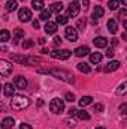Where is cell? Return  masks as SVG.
I'll use <instances>...</instances> for the list:
<instances>
[{
    "mask_svg": "<svg viewBox=\"0 0 127 129\" xmlns=\"http://www.w3.org/2000/svg\"><path fill=\"white\" fill-rule=\"evenodd\" d=\"M88 3H90L88 0H82V5H84V9H87V8H88Z\"/></svg>",
    "mask_w": 127,
    "mask_h": 129,
    "instance_id": "f6af8a7d",
    "label": "cell"
},
{
    "mask_svg": "<svg viewBox=\"0 0 127 129\" xmlns=\"http://www.w3.org/2000/svg\"><path fill=\"white\" fill-rule=\"evenodd\" d=\"M93 44H94L97 48H105V47L108 45V39L103 38V36H97V38H94Z\"/></svg>",
    "mask_w": 127,
    "mask_h": 129,
    "instance_id": "9c48e42d",
    "label": "cell"
},
{
    "mask_svg": "<svg viewBox=\"0 0 127 129\" xmlns=\"http://www.w3.org/2000/svg\"><path fill=\"white\" fill-rule=\"evenodd\" d=\"M111 45H112V47H118V39H117V38H112V39H111Z\"/></svg>",
    "mask_w": 127,
    "mask_h": 129,
    "instance_id": "b9f144b4",
    "label": "cell"
},
{
    "mask_svg": "<svg viewBox=\"0 0 127 129\" xmlns=\"http://www.w3.org/2000/svg\"><path fill=\"white\" fill-rule=\"evenodd\" d=\"M78 119H81V120H90V114L85 110H79L78 111Z\"/></svg>",
    "mask_w": 127,
    "mask_h": 129,
    "instance_id": "f1b7e54d",
    "label": "cell"
},
{
    "mask_svg": "<svg viewBox=\"0 0 127 129\" xmlns=\"http://www.w3.org/2000/svg\"><path fill=\"white\" fill-rule=\"evenodd\" d=\"M37 42H39L40 45H43V44H45V38H39V41H37Z\"/></svg>",
    "mask_w": 127,
    "mask_h": 129,
    "instance_id": "7dc6e473",
    "label": "cell"
},
{
    "mask_svg": "<svg viewBox=\"0 0 127 129\" xmlns=\"http://www.w3.org/2000/svg\"><path fill=\"white\" fill-rule=\"evenodd\" d=\"M30 105V99L26 96H21V95H17V96H12L11 101V108L12 110H17V111H21L24 108H27Z\"/></svg>",
    "mask_w": 127,
    "mask_h": 129,
    "instance_id": "6da1fadb",
    "label": "cell"
},
{
    "mask_svg": "<svg viewBox=\"0 0 127 129\" xmlns=\"http://www.w3.org/2000/svg\"><path fill=\"white\" fill-rule=\"evenodd\" d=\"M42 60L39 59V57H36V56H29L27 57V64H36V63H40Z\"/></svg>",
    "mask_w": 127,
    "mask_h": 129,
    "instance_id": "f546056e",
    "label": "cell"
},
{
    "mask_svg": "<svg viewBox=\"0 0 127 129\" xmlns=\"http://www.w3.org/2000/svg\"><path fill=\"white\" fill-rule=\"evenodd\" d=\"M73 53H75L76 57H84V56H87V54L90 53V48H88V47H78Z\"/></svg>",
    "mask_w": 127,
    "mask_h": 129,
    "instance_id": "30bf717a",
    "label": "cell"
},
{
    "mask_svg": "<svg viewBox=\"0 0 127 129\" xmlns=\"http://www.w3.org/2000/svg\"><path fill=\"white\" fill-rule=\"evenodd\" d=\"M103 14H105V9L102 8V6H96L94 11H93V17H96V18H100V17H103Z\"/></svg>",
    "mask_w": 127,
    "mask_h": 129,
    "instance_id": "cb8c5ba5",
    "label": "cell"
},
{
    "mask_svg": "<svg viewBox=\"0 0 127 129\" xmlns=\"http://www.w3.org/2000/svg\"><path fill=\"white\" fill-rule=\"evenodd\" d=\"M18 20H20L21 23H29V21H32V11H30L29 8H21V9L18 11Z\"/></svg>",
    "mask_w": 127,
    "mask_h": 129,
    "instance_id": "277c9868",
    "label": "cell"
},
{
    "mask_svg": "<svg viewBox=\"0 0 127 129\" xmlns=\"http://www.w3.org/2000/svg\"><path fill=\"white\" fill-rule=\"evenodd\" d=\"M11 72H12V64L9 63L8 60L2 59L0 60V74H2V77H8Z\"/></svg>",
    "mask_w": 127,
    "mask_h": 129,
    "instance_id": "5b68a950",
    "label": "cell"
},
{
    "mask_svg": "<svg viewBox=\"0 0 127 129\" xmlns=\"http://www.w3.org/2000/svg\"><path fill=\"white\" fill-rule=\"evenodd\" d=\"M69 116H70V117H72V116H73V117H78V110L72 107V108L69 110Z\"/></svg>",
    "mask_w": 127,
    "mask_h": 129,
    "instance_id": "d590c367",
    "label": "cell"
},
{
    "mask_svg": "<svg viewBox=\"0 0 127 129\" xmlns=\"http://www.w3.org/2000/svg\"><path fill=\"white\" fill-rule=\"evenodd\" d=\"M14 125H15V120H14L12 117H6V119H3V122H2V128L3 129H11Z\"/></svg>",
    "mask_w": 127,
    "mask_h": 129,
    "instance_id": "9a60e30c",
    "label": "cell"
},
{
    "mask_svg": "<svg viewBox=\"0 0 127 129\" xmlns=\"http://www.w3.org/2000/svg\"><path fill=\"white\" fill-rule=\"evenodd\" d=\"M78 71H81V72H84V74H90L91 72V68H90V64L88 63H78Z\"/></svg>",
    "mask_w": 127,
    "mask_h": 129,
    "instance_id": "7402d4cb",
    "label": "cell"
},
{
    "mask_svg": "<svg viewBox=\"0 0 127 129\" xmlns=\"http://www.w3.org/2000/svg\"><path fill=\"white\" fill-rule=\"evenodd\" d=\"M9 38H11V33L8 32V30H2V33H0V41H2V42L9 41Z\"/></svg>",
    "mask_w": 127,
    "mask_h": 129,
    "instance_id": "4dcf8cb0",
    "label": "cell"
},
{
    "mask_svg": "<svg viewBox=\"0 0 127 129\" xmlns=\"http://www.w3.org/2000/svg\"><path fill=\"white\" fill-rule=\"evenodd\" d=\"M12 60L17 62V63L27 64V57H23V56H17V54H14V56H12Z\"/></svg>",
    "mask_w": 127,
    "mask_h": 129,
    "instance_id": "484cf974",
    "label": "cell"
},
{
    "mask_svg": "<svg viewBox=\"0 0 127 129\" xmlns=\"http://www.w3.org/2000/svg\"><path fill=\"white\" fill-rule=\"evenodd\" d=\"M45 32L48 33V35H54V33L57 32V23L48 21V23L45 24Z\"/></svg>",
    "mask_w": 127,
    "mask_h": 129,
    "instance_id": "7c38bea8",
    "label": "cell"
},
{
    "mask_svg": "<svg viewBox=\"0 0 127 129\" xmlns=\"http://www.w3.org/2000/svg\"><path fill=\"white\" fill-rule=\"evenodd\" d=\"M32 47H33V41H30V39L23 42V48H32Z\"/></svg>",
    "mask_w": 127,
    "mask_h": 129,
    "instance_id": "e575fe53",
    "label": "cell"
},
{
    "mask_svg": "<svg viewBox=\"0 0 127 129\" xmlns=\"http://www.w3.org/2000/svg\"><path fill=\"white\" fill-rule=\"evenodd\" d=\"M37 105L42 107V105H43V99H37Z\"/></svg>",
    "mask_w": 127,
    "mask_h": 129,
    "instance_id": "c3c4849f",
    "label": "cell"
},
{
    "mask_svg": "<svg viewBox=\"0 0 127 129\" xmlns=\"http://www.w3.org/2000/svg\"><path fill=\"white\" fill-rule=\"evenodd\" d=\"M20 129H32V126L27 125V123H21V125H20Z\"/></svg>",
    "mask_w": 127,
    "mask_h": 129,
    "instance_id": "7bdbcfd3",
    "label": "cell"
},
{
    "mask_svg": "<svg viewBox=\"0 0 127 129\" xmlns=\"http://www.w3.org/2000/svg\"><path fill=\"white\" fill-rule=\"evenodd\" d=\"M42 53H43V54H48V53H49V51H48V50H46V48H42Z\"/></svg>",
    "mask_w": 127,
    "mask_h": 129,
    "instance_id": "f907efd6",
    "label": "cell"
},
{
    "mask_svg": "<svg viewBox=\"0 0 127 129\" xmlns=\"http://www.w3.org/2000/svg\"><path fill=\"white\" fill-rule=\"evenodd\" d=\"M96 129H105V128H103V126H97Z\"/></svg>",
    "mask_w": 127,
    "mask_h": 129,
    "instance_id": "db71d44e",
    "label": "cell"
},
{
    "mask_svg": "<svg viewBox=\"0 0 127 129\" xmlns=\"http://www.w3.org/2000/svg\"><path fill=\"white\" fill-rule=\"evenodd\" d=\"M48 72L52 74V75H55L57 78L66 81V83H73V81H75L73 74H70V72H67V71H63V69H49Z\"/></svg>",
    "mask_w": 127,
    "mask_h": 129,
    "instance_id": "7a4b0ae2",
    "label": "cell"
},
{
    "mask_svg": "<svg viewBox=\"0 0 127 129\" xmlns=\"http://www.w3.org/2000/svg\"><path fill=\"white\" fill-rule=\"evenodd\" d=\"M15 86H17L18 89L24 90V89L27 87V80H26L24 77H21V75H20V77H17V78H15Z\"/></svg>",
    "mask_w": 127,
    "mask_h": 129,
    "instance_id": "8fae6325",
    "label": "cell"
},
{
    "mask_svg": "<svg viewBox=\"0 0 127 129\" xmlns=\"http://www.w3.org/2000/svg\"><path fill=\"white\" fill-rule=\"evenodd\" d=\"M49 11H51V12H55V14H60V12L63 11V3H61V2L52 3V5L49 6Z\"/></svg>",
    "mask_w": 127,
    "mask_h": 129,
    "instance_id": "2e32d148",
    "label": "cell"
},
{
    "mask_svg": "<svg viewBox=\"0 0 127 129\" xmlns=\"http://www.w3.org/2000/svg\"><path fill=\"white\" fill-rule=\"evenodd\" d=\"M32 6L34 11H43L45 3H43V0H32Z\"/></svg>",
    "mask_w": 127,
    "mask_h": 129,
    "instance_id": "d6986e66",
    "label": "cell"
},
{
    "mask_svg": "<svg viewBox=\"0 0 127 129\" xmlns=\"http://www.w3.org/2000/svg\"><path fill=\"white\" fill-rule=\"evenodd\" d=\"M49 110H51V113H54V114H61L63 110H64V101L60 99V98L52 99L51 104H49Z\"/></svg>",
    "mask_w": 127,
    "mask_h": 129,
    "instance_id": "3957f363",
    "label": "cell"
},
{
    "mask_svg": "<svg viewBox=\"0 0 127 129\" xmlns=\"http://www.w3.org/2000/svg\"><path fill=\"white\" fill-rule=\"evenodd\" d=\"M49 17H51V11H49V9H43V11H40V15H39L40 20H43V21H49Z\"/></svg>",
    "mask_w": 127,
    "mask_h": 129,
    "instance_id": "603a6c76",
    "label": "cell"
},
{
    "mask_svg": "<svg viewBox=\"0 0 127 129\" xmlns=\"http://www.w3.org/2000/svg\"><path fill=\"white\" fill-rule=\"evenodd\" d=\"M118 68H120V62L112 60V62H109V63L105 66V72H114V71H117Z\"/></svg>",
    "mask_w": 127,
    "mask_h": 129,
    "instance_id": "4fadbf2b",
    "label": "cell"
},
{
    "mask_svg": "<svg viewBox=\"0 0 127 129\" xmlns=\"http://www.w3.org/2000/svg\"><path fill=\"white\" fill-rule=\"evenodd\" d=\"M115 93H117V95H120V96H126V95H127V81L118 86V89L115 90Z\"/></svg>",
    "mask_w": 127,
    "mask_h": 129,
    "instance_id": "e0dca14e",
    "label": "cell"
},
{
    "mask_svg": "<svg viewBox=\"0 0 127 129\" xmlns=\"http://www.w3.org/2000/svg\"><path fill=\"white\" fill-rule=\"evenodd\" d=\"M57 24H67V17L58 14V17H57Z\"/></svg>",
    "mask_w": 127,
    "mask_h": 129,
    "instance_id": "d6a6232c",
    "label": "cell"
},
{
    "mask_svg": "<svg viewBox=\"0 0 127 129\" xmlns=\"http://www.w3.org/2000/svg\"><path fill=\"white\" fill-rule=\"evenodd\" d=\"M66 101L73 102V101H75V95H73V93H66Z\"/></svg>",
    "mask_w": 127,
    "mask_h": 129,
    "instance_id": "f35d334b",
    "label": "cell"
},
{
    "mask_svg": "<svg viewBox=\"0 0 127 129\" xmlns=\"http://www.w3.org/2000/svg\"><path fill=\"white\" fill-rule=\"evenodd\" d=\"M33 27H34V29H39V21L34 20V21H33Z\"/></svg>",
    "mask_w": 127,
    "mask_h": 129,
    "instance_id": "bcb514c9",
    "label": "cell"
},
{
    "mask_svg": "<svg viewBox=\"0 0 127 129\" xmlns=\"http://www.w3.org/2000/svg\"><path fill=\"white\" fill-rule=\"evenodd\" d=\"M121 38H123L124 41H127V33H123V35H121Z\"/></svg>",
    "mask_w": 127,
    "mask_h": 129,
    "instance_id": "681fc988",
    "label": "cell"
},
{
    "mask_svg": "<svg viewBox=\"0 0 127 129\" xmlns=\"http://www.w3.org/2000/svg\"><path fill=\"white\" fill-rule=\"evenodd\" d=\"M120 114L121 116H127V102L120 105Z\"/></svg>",
    "mask_w": 127,
    "mask_h": 129,
    "instance_id": "836d02e7",
    "label": "cell"
},
{
    "mask_svg": "<svg viewBox=\"0 0 127 129\" xmlns=\"http://www.w3.org/2000/svg\"><path fill=\"white\" fill-rule=\"evenodd\" d=\"M91 101H93L91 96H82L81 99H79V105H81V107H87V105L91 104Z\"/></svg>",
    "mask_w": 127,
    "mask_h": 129,
    "instance_id": "d4e9b609",
    "label": "cell"
},
{
    "mask_svg": "<svg viewBox=\"0 0 127 129\" xmlns=\"http://www.w3.org/2000/svg\"><path fill=\"white\" fill-rule=\"evenodd\" d=\"M85 24H87L85 18H79V20L76 21V29H78V30H81V32H84V29H85Z\"/></svg>",
    "mask_w": 127,
    "mask_h": 129,
    "instance_id": "83f0119b",
    "label": "cell"
},
{
    "mask_svg": "<svg viewBox=\"0 0 127 129\" xmlns=\"http://www.w3.org/2000/svg\"><path fill=\"white\" fill-rule=\"evenodd\" d=\"M108 6H109V9L115 11V9H118V6H120V2H118V0H109Z\"/></svg>",
    "mask_w": 127,
    "mask_h": 129,
    "instance_id": "1f68e13d",
    "label": "cell"
},
{
    "mask_svg": "<svg viewBox=\"0 0 127 129\" xmlns=\"http://www.w3.org/2000/svg\"><path fill=\"white\" fill-rule=\"evenodd\" d=\"M79 14V2L75 0L72 2V5H69L67 8V17H76Z\"/></svg>",
    "mask_w": 127,
    "mask_h": 129,
    "instance_id": "ba28073f",
    "label": "cell"
},
{
    "mask_svg": "<svg viewBox=\"0 0 127 129\" xmlns=\"http://www.w3.org/2000/svg\"><path fill=\"white\" fill-rule=\"evenodd\" d=\"M14 92H15V87L12 84H5L3 86V95L8 98H12L14 96Z\"/></svg>",
    "mask_w": 127,
    "mask_h": 129,
    "instance_id": "5bb4252c",
    "label": "cell"
},
{
    "mask_svg": "<svg viewBox=\"0 0 127 129\" xmlns=\"http://www.w3.org/2000/svg\"><path fill=\"white\" fill-rule=\"evenodd\" d=\"M23 2H24V0H23Z\"/></svg>",
    "mask_w": 127,
    "mask_h": 129,
    "instance_id": "11a10c76",
    "label": "cell"
},
{
    "mask_svg": "<svg viewBox=\"0 0 127 129\" xmlns=\"http://www.w3.org/2000/svg\"><path fill=\"white\" fill-rule=\"evenodd\" d=\"M52 59H60V60H67L70 57V51L69 50H55L51 53Z\"/></svg>",
    "mask_w": 127,
    "mask_h": 129,
    "instance_id": "8992f818",
    "label": "cell"
},
{
    "mask_svg": "<svg viewBox=\"0 0 127 129\" xmlns=\"http://www.w3.org/2000/svg\"><path fill=\"white\" fill-rule=\"evenodd\" d=\"M67 126L75 128V126H76V122H75V120H72V119H69V120H67Z\"/></svg>",
    "mask_w": 127,
    "mask_h": 129,
    "instance_id": "60d3db41",
    "label": "cell"
},
{
    "mask_svg": "<svg viewBox=\"0 0 127 129\" xmlns=\"http://www.w3.org/2000/svg\"><path fill=\"white\" fill-rule=\"evenodd\" d=\"M64 36L70 41V42H76L78 41V30L73 27H66L64 29Z\"/></svg>",
    "mask_w": 127,
    "mask_h": 129,
    "instance_id": "52a82bcc",
    "label": "cell"
},
{
    "mask_svg": "<svg viewBox=\"0 0 127 129\" xmlns=\"http://www.w3.org/2000/svg\"><path fill=\"white\" fill-rule=\"evenodd\" d=\"M94 111L96 113H102V111H103V105H102V104H96L94 105Z\"/></svg>",
    "mask_w": 127,
    "mask_h": 129,
    "instance_id": "8d00e7d4",
    "label": "cell"
},
{
    "mask_svg": "<svg viewBox=\"0 0 127 129\" xmlns=\"http://www.w3.org/2000/svg\"><path fill=\"white\" fill-rule=\"evenodd\" d=\"M121 3H123V5H126V6H127V0H121Z\"/></svg>",
    "mask_w": 127,
    "mask_h": 129,
    "instance_id": "f5cc1de1",
    "label": "cell"
},
{
    "mask_svg": "<svg viewBox=\"0 0 127 129\" xmlns=\"http://www.w3.org/2000/svg\"><path fill=\"white\" fill-rule=\"evenodd\" d=\"M14 36H15V38H14V44H18V39L24 36V30H21V29H15Z\"/></svg>",
    "mask_w": 127,
    "mask_h": 129,
    "instance_id": "4316f807",
    "label": "cell"
},
{
    "mask_svg": "<svg viewBox=\"0 0 127 129\" xmlns=\"http://www.w3.org/2000/svg\"><path fill=\"white\" fill-rule=\"evenodd\" d=\"M123 26H124V29H126V30H127V20H126V21H124V24H123Z\"/></svg>",
    "mask_w": 127,
    "mask_h": 129,
    "instance_id": "816d5d0a",
    "label": "cell"
},
{
    "mask_svg": "<svg viewBox=\"0 0 127 129\" xmlns=\"http://www.w3.org/2000/svg\"><path fill=\"white\" fill-rule=\"evenodd\" d=\"M5 6H6V11L12 12V11H15L18 8V3H17V0H9V2H6Z\"/></svg>",
    "mask_w": 127,
    "mask_h": 129,
    "instance_id": "44dd1931",
    "label": "cell"
},
{
    "mask_svg": "<svg viewBox=\"0 0 127 129\" xmlns=\"http://www.w3.org/2000/svg\"><path fill=\"white\" fill-rule=\"evenodd\" d=\"M114 54H115V53H114V50H112V48H108V51H106V57L112 59V57H114Z\"/></svg>",
    "mask_w": 127,
    "mask_h": 129,
    "instance_id": "ab89813d",
    "label": "cell"
},
{
    "mask_svg": "<svg viewBox=\"0 0 127 129\" xmlns=\"http://www.w3.org/2000/svg\"><path fill=\"white\" fill-rule=\"evenodd\" d=\"M118 14H120L121 17H126V15H127V11H126V9H120V12H118Z\"/></svg>",
    "mask_w": 127,
    "mask_h": 129,
    "instance_id": "ee69618b",
    "label": "cell"
},
{
    "mask_svg": "<svg viewBox=\"0 0 127 129\" xmlns=\"http://www.w3.org/2000/svg\"><path fill=\"white\" fill-rule=\"evenodd\" d=\"M102 54L100 53H93V54H90V62L91 63H94V64H99L100 62H102Z\"/></svg>",
    "mask_w": 127,
    "mask_h": 129,
    "instance_id": "ffe728a7",
    "label": "cell"
},
{
    "mask_svg": "<svg viewBox=\"0 0 127 129\" xmlns=\"http://www.w3.org/2000/svg\"><path fill=\"white\" fill-rule=\"evenodd\" d=\"M108 30L112 33V35L118 32V26H117V21L115 20H109L108 21Z\"/></svg>",
    "mask_w": 127,
    "mask_h": 129,
    "instance_id": "ac0fdd59",
    "label": "cell"
},
{
    "mask_svg": "<svg viewBox=\"0 0 127 129\" xmlns=\"http://www.w3.org/2000/svg\"><path fill=\"white\" fill-rule=\"evenodd\" d=\"M61 42H63V41H61V38H60V36H55V38H54V45H55V47L61 45Z\"/></svg>",
    "mask_w": 127,
    "mask_h": 129,
    "instance_id": "74e56055",
    "label": "cell"
}]
</instances>
